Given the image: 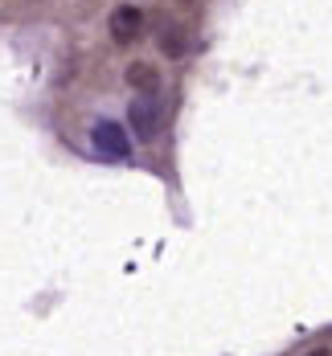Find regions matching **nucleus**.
<instances>
[{"instance_id": "obj_1", "label": "nucleus", "mask_w": 332, "mask_h": 356, "mask_svg": "<svg viewBox=\"0 0 332 356\" xmlns=\"http://www.w3.org/2000/svg\"><path fill=\"white\" fill-rule=\"evenodd\" d=\"M90 143H95V152L107 156V160H127V156H132V136H127L119 123H111V119H99V123L90 127Z\"/></svg>"}, {"instance_id": "obj_6", "label": "nucleus", "mask_w": 332, "mask_h": 356, "mask_svg": "<svg viewBox=\"0 0 332 356\" xmlns=\"http://www.w3.org/2000/svg\"><path fill=\"white\" fill-rule=\"evenodd\" d=\"M308 356H332V353H329V348H312Z\"/></svg>"}, {"instance_id": "obj_2", "label": "nucleus", "mask_w": 332, "mask_h": 356, "mask_svg": "<svg viewBox=\"0 0 332 356\" xmlns=\"http://www.w3.org/2000/svg\"><path fill=\"white\" fill-rule=\"evenodd\" d=\"M127 123H132V131H136V140L140 143H152L156 140V131H160V103H156L152 95L132 99V107H127Z\"/></svg>"}, {"instance_id": "obj_5", "label": "nucleus", "mask_w": 332, "mask_h": 356, "mask_svg": "<svg viewBox=\"0 0 332 356\" xmlns=\"http://www.w3.org/2000/svg\"><path fill=\"white\" fill-rule=\"evenodd\" d=\"M184 45H189V41H184V29H181V25H168V29L160 33V49H164L168 58L184 54Z\"/></svg>"}, {"instance_id": "obj_3", "label": "nucleus", "mask_w": 332, "mask_h": 356, "mask_svg": "<svg viewBox=\"0 0 332 356\" xmlns=\"http://www.w3.org/2000/svg\"><path fill=\"white\" fill-rule=\"evenodd\" d=\"M107 29H111V37H115L119 45H132L136 37L144 33V13H140L136 4H119V8L111 13Z\"/></svg>"}, {"instance_id": "obj_4", "label": "nucleus", "mask_w": 332, "mask_h": 356, "mask_svg": "<svg viewBox=\"0 0 332 356\" xmlns=\"http://www.w3.org/2000/svg\"><path fill=\"white\" fill-rule=\"evenodd\" d=\"M127 86H136V90L152 95V90L160 86V70H156V66H148V62H136V66L127 70Z\"/></svg>"}]
</instances>
